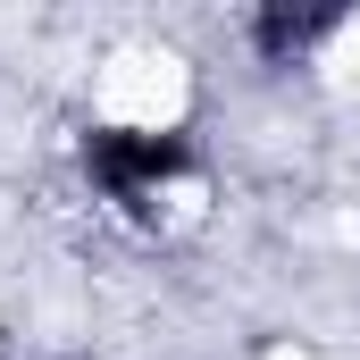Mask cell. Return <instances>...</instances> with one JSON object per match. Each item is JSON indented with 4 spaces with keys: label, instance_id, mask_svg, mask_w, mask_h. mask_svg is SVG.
Here are the masks:
<instances>
[{
    "label": "cell",
    "instance_id": "7a4b0ae2",
    "mask_svg": "<svg viewBox=\"0 0 360 360\" xmlns=\"http://www.w3.org/2000/svg\"><path fill=\"white\" fill-rule=\"evenodd\" d=\"M335 25H344L335 8H260V17H252V51H260L269 68H293V59H310Z\"/></svg>",
    "mask_w": 360,
    "mask_h": 360
},
{
    "label": "cell",
    "instance_id": "6da1fadb",
    "mask_svg": "<svg viewBox=\"0 0 360 360\" xmlns=\"http://www.w3.org/2000/svg\"><path fill=\"white\" fill-rule=\"evenodd\" d=\"M84 176L101 201L143 210L151 193H168L176 176H193V143L168 126H92L84 134Z\"/></svg>",
    "mask_w": 360,
    "mask_h": 360
}]
</instances>
